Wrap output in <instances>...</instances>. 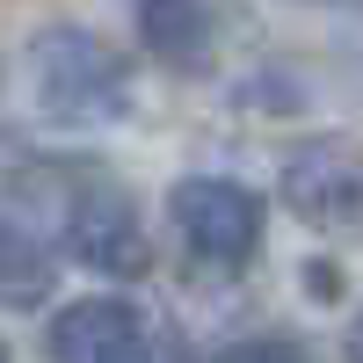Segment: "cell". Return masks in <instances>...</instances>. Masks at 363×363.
Here are the masks:
<instances>
[{
  "mask_svg": "<svg viewBox=\"0 0 363 363\" xmlns=\"http://www.w3.org/2000/svg\"><path fill=\"white\" fill-rule=\"evenodd\" d=\"M29 102L66 131H109L131 116V58L80 22H51L22 51Z\"/></svg>",
  "mask_w": 363,
  "mask_h": 363,
  "instance_id": "cell-1",
  "label": "cell"
},
{
  "mask_svg": "<svg viewBox=\"0 0 363 363\" xmlns=\"http://www.w3.org/2000/svg\"><path fill=\"white\" fill-rule=\"evenodd\" d=\"M167 218L182 247L211 269H247L262 247V196L233 174H182L167 189Z\"/></svg>",
  "mask_w": 363,
  "mask_h": 363,
  "instance_id": "cell-2",
  "label": "cell"
},
{
  "mask_svg": "<svg viewBox=\"0 0 363 363\" xmlns=\"http://www.w3.org/2000/svg\"><path fill=\"white\" fill-rule=\"evenodd\" d=\"M284 211L320 233H363V145H306L277 174Z\"/></svg>",
  "mask_w": 363,
  "mask_h": 363,
  "instance_id": "cell-3",
  "label": "cell"
},
{
  "mask_svg": "<svg viewBox=\"0 0 363 363\" xmlns=\"http://www.w3.org/2000/svg\"><path fill=\"white\" fill-rule=\"evenodd\" d=\"M66 247L95 277H116V284L153 277V240H145V218H138V203L124 189H87L73 203V218H66Z\"/></svg>",
  "mask_w": 363,
  "mask_h": 363,
  "instance_id": "cell-4",
  "label": "cell"
},
{
  "mask_svg": "<svg viewBox=\"0 0 363 363\" xmlns=\"http://www.w3.org/2000/svg\"><path fill=\"white\" fill-rule=\"evenodd\" d=\"M51 363H145V313L131 298H80L51 320Z\"/></svg>",
  "mask_w": 363,
  "mask_h": 363,
  "instance_id": "cell-5",
  "label": "cell"
},
{
  "mask_svg": "<svg viewBox=\"0 0 363 363\" xmlns=\"http://www.w3.org/2000/svg\"><path fill=\"white\" fill-rule=\"evenodd\" d=\"M138 37L174 73H203L218 58V8L211 0H138Z\"/></svg>",
  "mask_w": 363,
  "mask_h": 363,
  "instance_id": "cell-6",
  "label": "cell"
},
{
  "mask_svg": "<svg viewBox=\"0 0 363 363\" xmlns=\"http://www.w3.org/2000/svg\"><path fill=\"white\" fill-rule=\"evenodd\" d=\"M51 284H58V262H51V247L29 225H15V218H0V306H44L51 298Z\"/></svg>",
  "mask_w": 363,
  "mask_h": 363,
  "instance_id": "cell-7",
  "label": "cell"
},
{
  "mask_svg": "<svg viewBox=\"0 0 363 363\" xmlns=\"http://www.w3.org/2000/svg\"><path fill=\"white\" fill-rule=\"evenodd\" d=\"M225 363H306V349L298 342H240V349H225Z\"/></svg>",
  "mask_w": 363,
  "mask_h": 363,
  "instance_id": "cell-8",
  "label": "cell"
},
{
  "mask_svg": "<svg viewBox=\"0 0 363 363\" xmlns=\"http://www.w3.org/2000/svg\"><path fill=\"white\" fill-rule=\"evenodd\" d=\"M306 269H313V277H306V291H313V298H342V277H335L327 262H306Z\"/></svg>",
  "mask_w": 363,
  "mask_h": 363,
  "instance_id": "cell-9",
  "label": "cell"
},
{
  "mask_svg": "<svg viewBox=\"0 0 363 363\" xmlns=\"http://www.w3.org/2000/svg\"><path fill=\"white\" fill-rule=\"evenodd\" d=\"M349 363H363V320H356V335H349Z\"/></svg>",
  "mask_w": 363,
  "mask_h": 363,
  "instance_id": "cell-10",
  "label": "cell"
},
{
  "mask_svg": "<svg viewBox=\"0 0 363 363\" xmlns=\"http://www.w3.org/2000/svg\"><path fill=\"white\" fill-rule=\"evenodd\" d=\"M313 8H342V0H313Z\"/></svg>",
  "mask_w": 363,
  "mask_h": 363,
  "instance_id": "cell-11",
  "label": "cell"
},
{
  "mask_svg": "<svg viewBox=\"0 0 363 363\" xmlns=\"http://www.w3.org/2000/svg\"><path fill=\"white\" fill-rule=\"evenodd\" d=\"M0 363H8V342H0Z\"/></svg>",
  "mask_w": 363,
  "mask_h": 363,
  "instance_id": "cell-12",
  "label": "cell"
}]
</instances>
